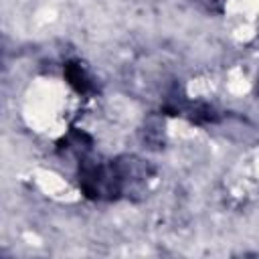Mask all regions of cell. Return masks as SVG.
Masks as SVG:
<instances>
[{
    "label": "cell",
    "mask_w": 259,
    "mask_h": 259,
    "mask_svg": "<svg viewBox=\"0 0 259 259\" xmlns=\"http://www.w3.org/2000/svg\"><path fill=\"white\" fill-rule=\"evenodd\" d=\"M253 170H255V176L259 178V158L255 160V164H253Z\"/></svg>",
    "instance_id": "6"
},
{
    "label": "cell",
    "mask_w": 259,
    "mask_h": 259,
    "mask_svg": "<svg viewBox=\"0 0 259 259\" xmlns=\"http://www.w3.org/2000/svg\"><path fill=\"white\" fill-rule=\"evenodd\" d=\"M217 87V81L210 77H194L188 81L186 91L192 99H200V97H208Z\"/></svg>",
    "instance_id": "5"
},
{
    "label": "cell",
    "mask_w": 259,
    "mask_h": 259,
    "mask_svg": "<svg viewBox=\"0 0 259 259\" xmlns=\"http://www.w3.org/2000/svg\"><path fill=\"white\" fill-rule=\"evenodd\" d=\"M67 101L69 91L59 79L42 77L36 79L24 95V119L28 127L47 136L59 138L67 132Z\"/></svg>",
    "instance_id": "1"
},
{
    "label": "cell",
    "mask_w": 259,
    "mask_h": 259,
    "mask_svg": "<svg viewBox=\"0 0 259 259\" xmlns=\"http://www.w3.org/2000/svg\"><path fill=\"white\" fill-rule=\"evenodd\" d=\"M225 87L231 95H237V97H243L251 91V79L249 75L243 71V67H233L229 69L227 77H225Z\"/></svg>",
    "instance_id": "4"
},
{
    "label": "cell",
    "mask_w": 259,
    "mask_h": 259,
    "mask_svg": "<svg viewBox=\"0 0 259 259\" xmlns=\"http://www.w3.org/2000/svg\"><path fill=\"white\" fill-rule=\"evenodd\" d=\"M225 12L235 22H255L259 16V0H225Z\"/></svg>",
    "instance_id": "3"
},
{
    "label": "cell",
    "mask_w": 259,
    "mask_h": 259,
    "mask_svg": "<svg viewBox=\"0 0 259 259\" xmlns=\"http://www.w3.org/2000/svg\"><path fill=\"white\" fill-rule=\"evenodd\" d=\"M32 182L42 196H47L55 202H61V204L75 202L81 196L79 190L63 174H59L51 168H34L32 170Z\"/></svg>",
    "instance_id": "2"
}]
</instances>
